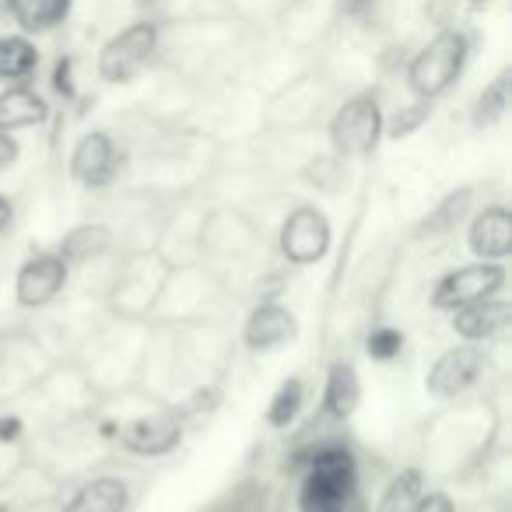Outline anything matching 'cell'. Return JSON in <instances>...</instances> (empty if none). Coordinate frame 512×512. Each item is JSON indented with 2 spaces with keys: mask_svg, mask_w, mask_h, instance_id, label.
I'll return each mask as SVG.
<instances>
[{
  "mask_svg": "<svg viewBox=\"0 0 512 512\" xmlns=\"http://www.w3.org/2000/svg\"><path fill=\"white\" fill-rule=\"evenodd\" d=\"M484 369V355L481 348H474V344H460V348H449L442 351L439 358H435V365L428 369V393L439 400H453L460 397V393H467L470 386L477 383V376H481Z\"/></svg>",
  "mask_w": 512,
  "mask_h": 512,
  "instance_id": "8",
  "label": "cell"
},
{
  "mask_svg": "<svg viewBox=\"0 0 512 512\" xmlns=\"http://www.w3.org/2000/svg\"><path fill=\"white\" fill-rule=\"evenodd\" d=\"M302 404H306V386H302V379H285V383L278 386V393H274L271 407H267V421H271L274 428H288L299 418Z\"/></svg>",
  "mask_w": 512,
  "mask_h": 512,
  "instance_id": "22",
  "label": "cell"
},
{
  "mask_svg": "<svg viewBox=\"0 0 512 512\" xmlns=\"http://www.w3.org/2000/svg\"><path fill=\"white\" fill-rule=\"evenodd\" d=\"M386 130L383 109L376 95H355L334 113L330 141L341 158H365L379 148V137Z\"/></svg>",
  "mask_w": 512,
  "mask_h": 512,
  "instance_id": "4",
  "label": "cell"
},
{
  "mask_svg": "<svg viewBox=\"0 0 512 512\" xmlns=\"http://www.w3.org/2000/svg\"><path fill=\"white\" fill-rule=\"evenodd\" d=\"M67 274H71V264H67L60 253H36L22 264L15 278V299L18 306L25 309H43L64 292Z\"/></svg>",
  "mask_w": 512,
  "mask_h": 512,
  "instance_id": "7",
  "label": "cell"
},
{
  "mask_svg": "<svg viewBox=\"0 0 512 512\" xmlns=\"http://www.w3.org/2000/svg\"><path fill=\"white\" fill-rule=\"evenodd\" d=\"M400 348H404V334L397 327H376L369 334V341H365V351L376 362H393L400 355Z\"/></svg>",
  "mask_w": 512,
  "mask_h": 512,
  "instance_id": "24",
  "label": "cell"
},
{
  "mask_svg": "<svg viewBox=\"0 0 512 512\" xmlns=\"http://www.w3.org/2000/svg\"><path fill=\"white\" fill-rule=\"evenodd\" d=\"M358 404H362V383H358V372H355V365L341 358V362H334L327 372V386H323V411H327L330 418L344 421L358 411Z\"/></svg>",
  "mask_w": 512,
  "mask_h": 512,
  "instance_id": "14",
  "label": "cell"
},
{
  "mask_svg": "<svg viewBox=\"0 0 512 512\" xmlns=\"http://www.w3.org/2000/svg\"><path fill=\"white\" fill-rule=\"evenodd\" d=\"M137 4H155V0H137Z\"/></svg>",
  "mask_w": 512,
  "mask_h": 512,
  "instance_id": "34",
  "label": "cell"
},
{
  "mask_svg": "<svg viewBox=\"0 0 512 512\" xmlns=\"http://www.w3.org/2000/svg\"><path fill=\"white\" fill-rule=\"evenodd\" d=\"M372 4H376V0H341L344 15H365V11H369Z\"/></svg>",
  "mask_w": 512,
  "mask_h": 512,
  "instance_id": "29",
  "label": "cell"
},
{
  "mask_svg": "<svg viewBox=\"0 0 512 512\" xmlns=\"http://www.w3.org/2000/svg\"><path fill=\"white\" fill-rule=\"evenodd\" d=\"M11 225V200L8 197H0V232Z\"/></svg>",
  "mask_w": 512,
  "mask_h": 512,
  "instance_id": "31",
  "label": "cell"
},
{
  "mask_svg": "<svg viewBox=\"0 0 512 512\" xmlns=\"http://www.w3.org/2000/svg\"><path fill=\"white\" fill-rule=\"evenodd\" d=\"M18 428H22V421L11 418V421H0V442H11L18 439Z\"/></svg>",
  "mask_w": 512,
  "mask_h": 512,
  "instance_id": "30",
  "label": "cell"
},
{
  "mask_svg": "<svg viewBox=\"0 0 512 512\" xmlns=\"http://www.w3.org/2000/svg\"><path fill=\"white\" fill-rule=\"evenodd\" d=\"M116 169H120V151H116L113 137L92 130L74 144L71 155V179L85 190H102V186L113 183Z\"/></svg>",
  "mask_w": 512,
  "mask_h": 512,
  "instance_id": "9",
  "label": "cell"
},
{
  "mask_svg": "<svg viewBox=\"0 0 512 512\" xmlns=\"http://www.w3.org/2000/svg\"><path fill=\"white\" fill-rule=\"evenodd\" d=\"M130 488L120 477H92L78 495L64 505V512H127Z\"/></svg>",
  "mask_w": 512,
  "mask_h": 512,
  "instance_id": "16",
  "label": "cell"
},
{
  "mask_svg": "<svg viewBox=\"0 0 512 512\" xmlns=\"http://www.w3.org/2000/svg\"><path fill=\"white\" fill-rule=\"evenodd\" d=\"M15 158H18V141L8 130H0V169H8Z\"/></svg>",
  "mask_w": 512,
  "mask_h": 512,
  "instance_id": "28",
  "label": "cell"
},
{
  "mask_svg": "<svg viewBox=\"0 0 512 512\" xmlns=\"http://www.w3.org/2000/svg\"><path fill=\"white\" fill-rule=\"evenodd\" d=\"M418 498H421V470L407 467V470H400L390 484H386L379 512H411Z\"/></svg>",
  "mask_w": 512,
  "mask_h": 512,
  "instance_id": "21",
  "label": "cell"
},
{
  "mask_svg": "<svg viewBox=\"0 0 512 512\" xmlns=\"http://www.w3.org/2000/svg\"><path fill=\"white\" fill-rule=\"evenodd\" d=\"M411 512H456V505L446 491H428V495H421L418 502H414Z\"/></svg>",
  "mask_w": 512,
  "mask_h": 512,
  "instance_id": "26",
  "label": "cell"
},
{
  "mask_svg": "<svg viewBox=\"0 0 512 512\" xmlns=\"http://www.w3.org/2000/svg\"><path fill=\"white\" fill-rule=\"evenodd\" d=\"M330 249V221L316 207H295L281 225V253L288 264L309 267Z\"/></svg>",
  "mask_w": 512,
  "mask_h": 512,
  "instance_id": "6",
  "label": "cell"
},
{
  "mask_svg": "<svg viewBox=\"0 0 512 512\" xmlns=\"http://www.w3.org/2000/svg\"><path fill=\"white\" fill-rule=\"evenodd\" d=\"M505 285V267L502 264H491V260H481V264H467V267H456L449 271L446 278L435 285L432 292V306L435 309H460L467 302L477 299H491L498 295Z\"/></svg>",
  "mask_w": 512,
  "mask_h": 512,
  "instance_id": "5",
  "label": "cell"
},
{
  "mask_svg": "<svg viewBox=\"0 0 512 512\" xmlns=\"http://www.w3.org/2000/svg\"><path fill=\"white\" fill-rule=\"evenodd\" d=\"M120 442L137 456H165L183 442V425L176 414H148L120 428Z\"/></svg>",
  "mask_w": 512,
  "mask_h": 512,
  "instance_id": "10",
  "label": "cell"
},
{
  "mask_svg": "<svg viewBox=\"0 0 512 512\" xmlns=\"http://www.w3.org/2000/svg\"><path fill=\"white\" fill-rule=\"evenodd\" d=\"M428 116H432V102L418 99L414 106L400 109V113L390 120V137H393V141H400V137H411L414 130H421V123H428Z\"/></svg>",
  "mask_w": 512,
  "mask_h": 512,
  "instance_id": "25",
  "label": "cell"
},
{
  "mask_svg": "<svg viewBox=\"0 0 512 512\" xmlns=\"http://www.w3.org/2000/svg\"><path fill=\"white\" fill-rule=\"evenodd\" d=\"M50 106L39 92L25 85H15L0 95V130H29V127H43Z\"/></svg>",
  "mask_w": 512,
  "mask_h": 512,
  "instance_id": "15",
  "label": "cell"
},
{
  "mask_svg": "<svg viewBox=\"0 0 512 512\" xmlns=\"http://www.w3.org/2000/svg\"><path fill=\"white\" fill-rule=\"evenodd\" d=\"M467 207H470V190L463 186V190L449 193V197L442 200L439 207H432V214L421 221V228H425V232H432V235L449 232V228H456V221L467 214Z\"/></svg>",
  "mask_w": 512,
  "mask_h": 512,
  "instance_id": "23",
  "label": "cell"
},
{
  "mask_svg": "<svg viewBox=\"0 0 512 512\" xmlns=\"http://www.w3.org/2000/svg\"><path fill=\"white\" fill-rule=\"evenodd\" d=\"M470 57V39L456 29L439 32L435 39H428L418 53H414L411 67H407V85L418 99L432 102L439 95H446L449 88L460 81L463 67Z\"/></svg>",
  "mask_w": 512,
  "mask_h": 512,
  "instance_id": "1",
  "label": "cell"
},
{
  "mask_svg": "<svg viewBox=\"0 0 512 512\" xmlns=\"http://www.w3.org/2000/svg\"><path fill=\"white\" fill-rule=\"evenodd\" d=\"M74 0H8V11L25 36H39L67 22Z\"/></svg>",
  "mask_w": 512,
  "mask_h": 512,
  "instance_id": "17",
  "label": "cell"
},
{
  "mask_svg": "<svg viewBox=\"0 0 512 512\" xmlns=\"http://www.w3.org/2000/svg\"><path fill=\"white\" fill-rule=\"evenodd\" d=\"M509 316H512L509 302L491 295V299H477V302H467V306L453 309V330L463 337V341L477 344V341L495 337L498 330H505Z\"/></svg>",
  "mask_w": 512,
  "mask_h": 512,
  "instance_id": "13",
  "label": "cell"
},
{
  "mask_svg": "<svg viewBox=\"0 0 512 512\" xmlns=\"http://www.w3.org/2000/svg\"><path fill=\"white\" fill-rule=\"evenodd\" d=\"M39 67V50L29 36L0 39V81H29Z\"/></svg>",
  "mask_w": 512,
  "mask_h": 512,
  "instance_id": "18",
  "label": "cell"
},
{
  "mask_svg": "<svg viewBox=\"0 0 512 512\" xmlns=\"http://www.w3.org/2000/svg\"><path fill=\"white\" fill-rule=\"evenodd\" d=\"M467 242H470V249H474V256H481V260H491V264L505 260V256L512 253V214H509V207H502V204L484 207V211L474 218V225H470Z\"/></svg>",
  "mask_w": 512,
  "mask_h": 512,
  "instance_id": "12",
  "label": "cell"
},
{
  "mask_svg": "<svg viewBox=\"0 0 512 512\" xmlns=\"http://www.w3.org/2000/svg\"><path fill=\"white\" fill-rule=\"evenodd\" d=\"M0 11H8V0H0Z\"/></svg>",
  "mask_w": 512,
  "mask_h": 512,
  "instance_id": "33",
  "label": "cell"
},
{
  "mask_svg": "<svg viewBox=\"0 0 512 512\" xmlns=\"http://www.w3.org/2000/svg\"><path fill=\"white\" fill-rule=\"evenodd\" d=\"M53 88H57L64 99H74V60L64 57L53 71Z\"/></svg>",
  "mask_w": 512,
  "mask_h": 512,
  "instance_id": "27",
  "label": "cell"
},
{
  "mask_svg": "<svg viewBox=\"0 0 512 512\" xmlns=\"http://www.w3.org/2000/svg\"><path fill=\"white\" fill-rule=\"evenodd\" d=\"M509 78L512 74L502 71L481 95H477V102H474V123L477 127H495V123L505 116V109H509V85H512Z\"/></svg>",
  "mask_w": 512,
  "mask_h": 512,
  "instance_id": "20",
  "label": "cell"
},
{
  "mask_svg": "<svg viewBox=\"0 0 512 512\" xmlns=\"http://www.w3.org/2000/svg\"><path fill=\"white\" fill-rule=\"evenodd\" d=\"M295 334H299V323H295L292 309L278 306V302L256 306L242 327V341L253 351H278L288 341H295Z\"/></svg>",
  "mask_w": 512,
  "mask_h": 512,
  "instance_id": "11",
  "label": "cell"
},
{
  "mask_svg": "<svg viewBox=\"0 0 512 512\" xmlns=\"http://www.w3.org/2000/svg\"><path fill=\"white\" fill-rule=\"evenodd\" d=\"M355 491V456L341 446L320 449L302 481L299 509L302 512H344Z\"/></svg>",
  "mask_w": 512,
  "mask_h": 512,
  "instance_id": "2",
  "label": "cell"
},
{
  "mask_svg": "<svg viewBox=\"0 0 512 512\" xmlns=\"http://www.w3.org/2000/svg\"><path fill=\"white\" fill-rule=\"evenodd\" d=\"M470 8H484V4H491V0H467Z\"/></svg>",
  "mask_w": 512,
  "mask_h": 512,
  "instance_id": "32",
  "label": "cell"
},
{
  "mask_svg": "<svg viewBox=\"0 0 512 512\" xmlns=\"http://www.w3.org/2000/svg\"><path fill=\"white\" fill-rule=\"evenodd\" d=\"M106 246H109V228L81 225V228H74V232L64 235V242H60V256H64L67 264H88V260L99 256Z\"/></svg>",
  "mask_w": 512,
  "mask_h": 512,
  "instance_id": "19",
  "label": "cell"
},
{
  "mask_svg": "<svg viewBox=\"0 0 512 512\" xmlns=\"http://www.w3.org/2000/svg\"><path fill=\"white\" fill-rule=\"evenodd\" d=\"M158 50V25L141 18L120 29L106 46L99 50V78L106 85H127L134 81L144 67L151 64Z\"/></svg>",
  "mask_w": 512,
  "mask_h": 512,
  "instance_id": "3",
  "label": "cell"
}]
</instances>
